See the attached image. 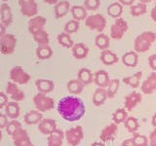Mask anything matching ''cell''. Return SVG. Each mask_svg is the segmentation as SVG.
<instances>
[{
  "mask_svg": "<svg viewBox=\"0 0 156 146\" xmlns=\"http://www.w3.org/2000/svg\"><path fill=\"white\" fill-rule=\"evenodd\" d=\"M57 110L62 118L67 122L79 121L86 113L84 102L74 96H68L61 99L58 102Z\"/></svg>",
  "mask_w": 156,
  "mask_h": 146,
  "instance_id": "1",
  "label": "cell"
},
{
  "mask_svg": "<svg viewBox=\"0 0 156 146\" xmlns=\"http://www.w3.org/2000/svg\"><path fill=\"white\" fill-rule=\"evenodd\" d=\"M156 40V34L152 31H144L136 37L134 49L136 53H146Z\"/></svg>",
  "mask_w": 156,
  "mask_h": 146,
  "instance_id": "2",
  "label": "cell"
},
{
  "mask_svg": "<svg viewBox=\"0 0 156 146\" xmlns=\"http://www.w3.org/2000/svg\"><path fill=\"white\" fill-rule=\"evenodd\" d=\"M33 103L36 110L40 111L41 113L50 111L55 107V101L52 97L48 96L45 94H42V92H38L33 96Z\"/></svg>",
  "mask_w": 156,
  "mask_h": 146,
  "instance_id": "3",
  "label": "cell"
},
{
  "mask_svg": "<svg viewBox=\"0 0 156 146\" xmlns=\"http://www.w3.org/2000/svg\"><path fill=\"white\" fill-rule=\"evenodd\" d=\"M17 47V38L11 33H6L0 38V53L4 56L12 55Z\"/></svg>",
  "mask_w": 156,
  "mask_h": 146,
  "instance_id": "4",
  "label": "cell"
},
{
  "mask_svg": "<svg viewBox=\"0 0 156 146\" xmlns=\"http://www.w3.org/2000/svg\"><path fill=\"white\" fill-rule=\"evenodd\" d=\"M128 23L124 19H115L114 23L110 27V37L114 40H120V39L123 38L124 34L128 31Z\"/></svg>",
  "mask_w": 156,
  "mask_h": 146,
  "instance_id": "5",
  "label": "cell"
},
{
  "mask_svg": "<svg viewBox=\"0 0 156 146\" xmlns=\"http://www.w3.org/2000/svg\"><path fill=\"white\" fill-rule=\"evenodd\" d=\"M65 135L66 142L70 146H78L84 138V131L81 126H76L67 130L65 133Z\"/></svg>",
  "mask_w": 156,
  "mask_h": 146,
  "instance_id": "6",
  "label": "cell"
},
{
  "mask_svg": "<svg viewBox=\"0 0 156 146\" xmlns=\"http://www.w3.org/2000/svg\"><path fill=\"white\" fill-rule=\"evenodd\" d=\"M85 24L92 30L101 32L104 31V29L106 26V19L101 14L91 15V16H88L85 19Z\"/></svg>",
  "mask_w": 156,
  "mask_h": 146,
  "instance_id": "7",
  "label": "cell"
},
{
  "mask_svg": "<svg viewBox=\"0 0 156 146\" xmlns=\"http://www.w3.org/2000/svg\"><path fill=\"white\" fill-rule=\"evenodd\" d=\"M10 79L15 84L26 85L30 80V76L23 70L22 66H14L10 71Z\"/></svg>",
  "mask_w": 156,
  "mask_h": 146,
  "instance_id": "8",
  "label": "cell"
},
{
  "mask_svg": "<svg viewBox=\"0 0 156 146\" xmlns=\"http://www.w3.org/2000/svg\"><path fill=\"white\" fill-rule=\"evenodd\" d=\"M23 16L33 18L38 14V5L35 0H18Z\"/></svg>",
  "mask_w": 156,
  "mask_h": 146,
  "instance_id": "9",
  "label": "cell"
},
{
  "mask_svg": "<svg viewBox=\"0 0 156 146\" xmlns=\"http://www.w3.org/2000/svg\"><path fill=\"white\" fill-rule=\"evenodd\" d=\"M5 94L8 97L12 99V101H23L26 97L24 92L18 87V84H15L13 82H8L6 87H5Z\"/></svg>",
  "mask_w": 156,
  "mask_h": 146,
  "instance_id": "10",
  "label": "cell"
},
{
  "mask_svg": "<svg viewBox=\"0 0 156 146\" xmlns=\"http://www.w3.org/2000/svg\"><path fill=\"white\" fill-rule=\"evenodd\" d=\"M46 22H47V19L42 16H35L33 18H30V19H29L27 23L29 33L34 35V34H36L37 32L43 30L44 27L46 26Z\"/></svg>",
  "mask_w": 156,
  "mask_h": 146,
  "instance_id": "11",
  "label": "cell"
},
{
  "mask_svg": "<svg viewBox=\"0 0 156 146\" xmlns=\"http://www.w3.org/2000/svg\"><path fill=\"white\" fill-rule=\"evenodd\" d=\"M117 131H118V125H116L115 123H110L101 130L100 138L105 143L108 142V141H112L115 139Z\"/></svg>",
  "mask_w": 156,
  "mask_h": 146,
  "instance_id": "12",
  "label": "cell"
},
{
  "mask_svg": "<svg viewBox=\"0 0 156 146\" xmlns=\"http://www.w3.org/2000/svg\"><path fill=\"white\" fill-rule=\"evenodd\" d=\"M141 100H143V96H141L140 92H132L129 96H127L125 97L124 108L127 111H132L140 103Z\"/></svg>",
  "mask_w": 156,
  "mask_h": 146,
  "instance_id": "13",
  "label": "cell"
},
{
  "mask_svg": "<svg viewBox=\"0 0 156 146\" xmlns=\"http://www.w3.org/2000/svg\"><path fill=\"white\" fill-rule=\"evenodd\" d=\"M11 137L13 139V143L15 146H28L31 143L27 131L23 128L17 130Z\"/></svg>",
  "mask_w": 156,
  "mask_h": 146,
  "instance_id": "14",
  "label": "cell"
},
{
  "mask_svg": "<svg viewBox=\"0 0 156 146\" xmlns=\"http://www.w3.org/2000/svg\"><path fill=\"white\" fill-rule=\"evenodd\" d=\"M141 92L144 95H151L156 91V72H152L143 82L140 87Z\"/></svg>",
  "mask_w": 156,
  "mask_h": 146,
  "instance_id": "15",
  "label": "cell"
},
{
  "mask_svg": "<svg viewBox=\"0 0 156 146\" xmlns=\"http://www.w3.org/2000/svg\"><path fill=\"white\" fill-rule=\"evenodd\" d=\"M57 130V123L54 119H43L38 124V130L42 134L49 135Z\"/></svg>",
  "mask_w": 156,
  "mask_h": 146,
  "instance_id": "16",
  "label": "cell"
},
{
  "mask_svg": "<svg viewBox=\"0 0 156 146\" xmlns=\"http://www.w3.org/2000/svg\"><path fill=\"white\" fill-rule=\"evenodd\" d=\"M0 18H1V23L5 27L9 26L13 22L12 9L7 3H3L0 6Z\"/></svg>",
  "mask_w": 156,
  "mask_h": 146,
  "instance_id": "17",
  "label": "cell"
},
{
  "mask_svg": "<svg viewBox=\"0 0 156 146\" xmlns=\"http://www.w3.org/2000/svg\"><path fill=\"white\" fill-rule=\"evenodd\" d=\"M66 138L65 133L62 130L57 129L54 133L48 135L47 145L48 146H62L63 139Z\"/></svg>",
  "mask_w": 156,
  "mask_h": 146,
  "instance_id": "18",
  "label": "cell"
},
{
  "mask_svg": "<svg viewBox=\"0 0 156 146\" xmlns=\"http://www.w3.org/2000/svg\"><path fill=\"white\" fill-rule=\"evenodd\" d=\"M110 78L105 70H99L94 74V83L99 88H107L109 85Z\"/></svg>",
  "mask_w": 156,
  "mask_h": 146,
  "instance_id": "19",
  "label": "cell"
},
{
  "mask_svg": "<svg viewBox=\"0 0 156 146\" xmlns=\"http://www.w3.org/2000/svg\"><path fill=\"white\" fill-rule=\"evenodd\" d=\"M107 99H108V96H107V91L105 88H98V89L95 90L94 94H93L92 102L95 106H101L105 103Z\"/></svg>",
  "mask_w": 156,
  "mask_h": 146,
  "instance_id": "20",
  "label": "cell"
},
{
  "mask_svg": "<svg viewBox=\"0 0 156 146\" xmlns=\"http://www.w3.org/2000/svg\"><path fill=\"white\" fill-rule=\"evenodd\" d=\"M24 123L28 126L31 125H38L43 120V115L40 111L38 110H30L26 113L23 116Z\"/></svg>",
  "mask_w": 156,
  "mask_h": 146,
  "instance_id": "21",
  "label": "cell"
},
{
  "mask_svg": "<svg viewBox=\"0 0 156 146\" xmlns=\"http://www.w3.org/2000/svg\"><path fill=\"white\" fill-rule=\"evenodd\" d=\"M70 4L66 0H62V1L58 2L55 7H54V12H55L56 19H62L66 17L67 13L70 11Z\"/></svg>",
  "mask_w": 156,
  "mask_h": 146,
  "instance_id": "22",
  "label": "cell"
},
{
  "mask_svg": "<svg viewBox=\"0 0 156 146\" xmlns=\"http://www.w3.org/2000/svg\"><path fill=\"white\" fill-rule=\"evenodd\" d=\"M138 61H139V56L138 53L135 51L127 52L122 56V62L127 67H131V68L136 67L138 65Z\"/></svg>",
  "mask_w": 156,
  "mask_h": 146,
  "instance_id": "23",
  "label": "cell"
},
{
  "mask_svg": "<svg viewBox=\"0 0 156 146\" xmlns=\"http://www.w3.org/2000/svg\"><path fill=\"white\" fill-rule=\"evenodd\" d=\"M35 86L39 92H42V94L45 95L53 92L54 88H55L54 82L49 79H37L35 81Z\"/></svg>",
  "mask_w": 156,
  "mask_h": 146,
  "instance_id": "24",
  "label": "cell"
},
{
  "mask_svg": "<svg viewBox=\"0 0 156 146\" xmlns=\"http://www.w3.org/2000/svg\"><path fill=\"white\" fill-rule=\"evenodd\" d=\"M100 58L101 62L104 63L105 65H113L115 64V63L118 62V57H117V55L115 53H113L112 51L110 50H105V51H101V56H100Z\"/></svg>",
  "mask_w": 156,
  "mask_h": 146,
  "instance_id": "25",
  "label": "cell"
},
{
  "mask_svg": "<svg viewBox=\"0 0 156 146\" xmlns=\"http://www.w3.org/2000/svg\"><path fill=\"white\" fill-rule=\"evenodd\" d=\"M72 55L76 60H83L87 57L89 54V48H88L84 43H77L74 44L72 48Z\"/></svg>",
  "mask_w": 156,
  "mask_h": 146,
  "instance_id": "26",
  "label": "cell"
},
{
  "mask_svg": "<svg viewBox=\"0 0 156 146\" xmlns=\"http://www.w3.org/2000/svg\"><path fill=\"white\" fill-rule=\"evenodd\" d=\"M20 105L16 101H9L5 106V114L7 115L8 118L12 120H16L20 116Z\"/></svg>",
  "mask_w": 156,
  "mask_h": 146,
  "instance_id": "27",
  "label": "cell"
},
{
  "mask_svg": "<svg viewBox=\"0 0 156 146\" xmlns=\"http://www.w3.org/2000/svg\"><path fill=\"white\" fill-rule=\"evenodd\" d=\"M70 12L72 14L73 19H75V21H77V22L85 21V19H87V17H88L87 9L84 6H79V5H74V6H71Z\"/></svg>",
  "mask_w": 156,
  "mask_h": 146,
  "instance_id": "28",
  "label": "cell"
},
{
  "mask_svg": "<svg viewBox=\"0 0 156 146\" xmlns=\"http://www.w3.org/2000/svg\"><path fill=\"white\" fill-rule=\"evenodd\" d=\"M77 79L81 81L84 86H87L94 82V74L88 68H81L77 73Z\"/></svg>",
  "mask_w": 156,
  "mask_h": 146,
  "instance_id": "29",
  "label": "cell"
},
{
  "mask_svg": "<svg viewBox=\"0 0 156 146\" xmlns=\"http://www.w3.org/2000/svg\"><path fill=\"white\" fill-rule=\"evenodd\" d=\"M84 85L81 81H79L78 79H72L70 81L67 82V91L69 92V94H71L72 96H77L80 95L81 92L84 90Z\"/></svg>",
  "mask_w": 156,
  "mask_h": 146,
  "instance_id": "30",
  "label": "cell"
},
{
  "mask_svg": "<svg viewBox=\"0 0 156 146\" xmlns=\"http://www.w3.org/2000/svg\"><path fill=\"white\" fill-rule=\"evenodd\" d=\"M141 76H143V71H138L132 76L125 77L123 79V82L126 85H128L131 88H133V89H136V88H139V86H140Z\"/></svg>",
  "mask_w": 156,
  "mask_h": 146,
  "instance_id": "31",
  "label": "cell"
},
{
  "mask_svg": "<svg viewBox=\"0 0 156 146\" xmlns=\"http://www.w3.org/2000/svg\"><path fill=\"white\" fill-rule=\"evenodd\" d=\"M109 43H110V38L104 33L99 34L95 39V45L101 51L107 50L109 47Z\"/></svg>",
  "mask_w": 156,
  "mask_h": 146,
  "instance_id": "32",
  "label": "cell"
},
{
  "mask_svg": "<svg viewBox=\"0 0 156 146\" xmlns=\"http://www.w3.org/2000/svg\"><path fill=\"white\" fill-rule=\"evenodd\" d=\"M35 53H36V57L41 61L48 60V58H50L53 56V50L49 45L38 46Z\"/></svg>",
  "mask_w": 156,
  "mask_h": 146,
  "instance_id": "33",
  "label": "cell"
},
{
  "mask_svg": "<svg viewBox=\"0 0 156 146\" xmlns=\"http://www.w3.org/2000/svg\"><path fill=\"white\" fill-rule=\"evenodd\" d=\"M123 13V6L119 2H113L111 3L108 8H107V14L109 15L111 18L118 19Z\"/></svg>",
  "mask_w": 156,
  "mask_h": 146,
  "instance_id": "34",
  "label": "cell"
},
{
  "mask_svg": "<svg viewBox=\"0 0 156 146\" xmlns=\"http://www.w3.org/2000/svg\"><path fill=\"white\" fill-rule=\"evenodd\" d=\"M58 43L60 44L61 46L65 47L66 49H70L74 46V42L70 37V34H68L66 32H62L58 35Z\"/></svg>",
  "mask_w": 156,
  "mask_h": 146,
  "instance_id": "35",
  "label": "cell"
},
{
  "mask_svg": "<svg viewBox=\"0 0 156 146\" xmlns=\"http://www.w3.org/2000/svg\"><path fill=\"white\" fill-rule=\"evenodd\" d=\"M124 126L130 133L136 134L140 129V122L136 117L129 116L128 118H127V120L124 122Z\"/></svg>",
  "mask_w": 156,
  "mask_h": 146,
  "instance_id": "36",
  "label": "cell"
},
{
  "mask_svg": "<svg viewBox=\"0 0 156 146\" xmlns=\"http://www.w3.org/2000/svg\"><path fill=\"white\" fill-rule=\"evenodd\" d=\"M128 117V111L125 108H118L112 114V120H113V123H115L116 125H119L121 123H124Z\"/></svg>",
  "mask_w": 156,
  "mask_h": 146,
  "instance_id": "37",
  "label": "cell"
},
{
  "mask_svg": "<svg viewBox=\"0 0 156 146\" xmlns=\"http://www.w3.org/2000/svg\"><path fill=\"white\" fill-rule=\"evenodd\" d=\"M32 36H33L34 41L38 44V46L49 45L50 38H49V34H48V32L45 30V29H43V30L37 32L36 34H34V35H32Z\"/></svg>",
  "mask_w": 156,
  "mask_h": 146,
  "instance_id": "38",
  "label": "cell"
},
{
  "mask_svg": "<svg viewBox=\"0 0 156 146\" xmlns=\"http://www.w3.org/2000/svg\"><path fill=\"white\" fill-rule=\"evenodd\" d=\"M120 88V81L119 79H112L109 82V85L107 87V96L108 99H113L115 96L117 95V92H118Z\"/></svg>",
  "mask_w": 156,
  "mask_h": 146,
  "instance_id": "39",
  "label": "cell"
},
{
  "mask_svg": "<svg viewBox=\"0 0 156 146\" xmlns=\"http://www.w3.org/2000/svg\"><path fill=\"white\" fill-rule=\"evenodd\" d=\"M130 12L133 17H140L146 14V12H147V7H146V4H143V3L132 5Z\"/></svg>",
  "mask_w": 156,
  "mask_h": 146,
  "instance_id": "40",
  "label": "cell"
},
{
  "mask_svg": "<svg viewBox=\"0 0 156 146\" xmlns=\"http://www.w3.org/2000/svg\"><path fill=\"white\" fill-rule=\"evenodd\" d=\"M22 128H23V126L21 124V122H19L18 120H11L6 127V133L8 135L12 136L17 130H19Z\"/></svg>",
  "mask_w": 156,
  "mask_h": 146,
  "instance_id": "41",
  "label": "cell"
},
{
  "mask_svg": "<svg viewBox=\"0 0 156 146\" xmlns=\"http://www.w3.org/2000/svg\"><path fill=\"white\" fill-rule=\"evenodd\" d=\"M80 26V23L79 22L75 21V19H70L68 21L66 24H65V32L68 33V34H72V33H75L78 31Z\"/></svg>",
  "mask_w": 156,
  "mask_h": 146,
  "instance_id": "42",
  "label": "cell"
},
{
  "mask_svg": "<svg viewBox=\"0 0 156 146\" xmlns=\"http://www.w3.org/2000/svg\"><path fill=\"white\" fill-rule=\"evenodd\" d=\"M133 141L136 146H148L149 145V140L147 136L144 134H140L138 133L134 134V136L132 137Z\"/></svg>",
  "mask_w": 156,
  "mask_h": 146,
  "instance_id": "43",
  "label": "cell"
},
{
  "mask_svg": "<svg viewBox=\"0 0 156 146\" xmlns=\"http://www.w3.org/2000/svg\"><path fill=\"white\" fill-rule=\"evenodd\" d=\"M100 4V0H85L84 7L87 9V11H96V10L99 9Z\"/></svg>",
  "mask_w": 156,
  "mask_h": 146,
  "instance_id": "44",
  "label": "cell"
},
{
  "mask_svg": "<svg viewBox=\"0 0 156 146\" xmlns=\"http://www.w3.org/2000/svg\"><path fill=\"white\" fill-rule=\"evenodd\" d=\"M8 117L6 114L0 113V130L6 129V127L8 125Z\"/></svg>",
  "mask_w": 156,
  "mask_h": 146,
  "instance_id": "45",
  "label": "cell"
},
{
  "mask_svg": "<svg viewBox=\"0 0 156 146\" xmlns=\"http://www.w3.org/2000/svg\"><path fill=\"white\" fill-rule=\"evenodd\" d=\"M8 102V96L5 92H0V109L5 108V106H6Z\"/></svg>",
  "mask_w": 156,
  "mask_h": 146,
  "instance_id": "46",
  "label": "cell"
},
{
  "mask_svg": "<svg viewBox=\"0 0 156 146\" xmlns=\"http://www.w3.org/2000/svg\"><path fill=\"white\" fill-rule=\"evenodd\" d=\"M148 65L154 72H156V54H153L148 57Z\"/></svg>",
  "mask_w": 156,
  "mask_h": 146,
  "instance_id": "47",
  "label": "cell"
},
{
  "mask_svg": "<svg viewBox=\"0 0 156 146\" xmlns=\"http://www.w3.org/2000/svg\"><path fill=\"white\" fill-rule=\"evenodd\" d=\"M148 140L150 146H156V128L150 133L148 136Z\"/></svg>",
  "mask_w": 156,
  "mask_h": 146,
  "instance_id": "48",
  "label": "cell"
},
{
  "mask_svg": "<svg viewBox=\"0 0 156 146\" xmlns=\"http://www.w3.org/2000/svg\"><path fill=\"white\" fill-rule=\"evenodd\" d=\"M121 146H136V145L135 144L133 139H132V138H128V139H125L123 142L121 143Z\"/></svg>",
  "mask_w": 156,
  "mask_h": 146,
  "instance_id": "49",
  "label": "cell"
},
{
  "mask_svg": "<svg viewBox=\"0 0 156 146\" xmlns=\"http://www.w3.org/2000/svg\"><path fill=\"white\" fill-rule=\"evenodd\" d=\"M119 3H121L122 5H126V6H132L134 4L135 0H119Z\"/></svg>",
  "mask_w": 156,
  "mask_h": 146,
  "instance_id": "50",
  "label": "cell"
},
{
  "mask_svg": "<svg viewBox=\"0 0 156 146\" xmlns=\"http://www.w3.org/2000/svg\"><path fill=\"white\" fill-rule=\"evenodd\" d=\"M150 17L156 23V3H155L154 7L152 8V10H151V12H150Z\"/></svg>",
  "mask_w": 156,
  "mask_h": 146,
  "instance_id": "51",
  "label": "cell"
},
{
  "mask_svg": "<svg viewBox=\"0 0 156 146\" xmlns=\"http://www.w3.org/2000/svg\"><path fill=\"white\" fill-rule=\"evenodd\" d=\"M4 34H6V27H5L3 24L0 23V38H1Z\"/></svg>",
  "mask_w": 156,
  "mask_h": 146,
  "instance_id": "52",
  "label": "cell"
},
{
  "mask_svg": "<svg viewBox=\"0 0 156 146\" xmlns=\"http://www.w3.org/2000/svg\"><path fill=\"white\" fill-rule=\"evenodd\" d=\"M43 1L47 4H50V5H56L58 2V0H43Z\"/></svg>",
  "mask_w": 156,
  "mask_h": 146,
  "instance_id": "53",
  "label": "cell"
},
{
  "mask_svg": "<svg viewBox=\"0 0 156 146\" xmlns=\"http://www.w3.org/2000/svg\"><path fill=\"white\" fill-rule=\"evenodd\" d=\"M151 125L154 127V129L156 128V113L152 116V119H151Z\"/></svg>",
  "mask_w": 156,
  "mask_h": 146,
  "instance_id": "54",
  "label": "cell"
},
{
  "mask_svg": "<svg viewBox=\"0 0 156 146\" xmlns=\"http://www.w3.org/2000/svg\"><path fill=\"white\" fill-rule=\"evenodd\" d=\"M92 146H105V142H94L92 144Z\"/></svg>",
  "mask_w": 156,
  "mask_h": 146,
  "instance_id": "55",
  "label": "cell"
},
{
  "mask_svg": "<svg viewBox=\"0 0 156 146\" xmlns=\"http://www.w3.org/2000/svg\"><path fill=\"white\" fill-rule=\"evenodd\" d=\"M140 3H143V4H147V3H150L154 1V0H139Z\"/></svg>",
  "mask_w": 156,
  "mask_h": 146,
  "instance_id": "56",
  "label": "cell"
},
{
  "mask_svg": "<svg viewBox=\"0 0 156 146\" xmlns=\"http://www.w3.org/2000/svg\"><path fill=\"white\" fill-rule=\"evenodd\" d=\"M2 137H3V134H2V130H0V142H1V140H2Z\"/></svg>",
  "mask_w": 156,
  "mask_h": 146,
  "instance_id": "57",
  "label": "cell"
},
{
  "mask_svg": "<svg viewBox=\"0 0 156 146\" xmlns=\"http://www.w3.org/2000/svg\"><path fill=\"white\" fill-rule=\"evenodd\" d=\"M28 146H35V145H34V144H33V143H32V142H31V143H30V144H29V145H28Z\"/></svg>",
  "mask_w": 156,
  "mask_h": 146,
  "instance_id": "58",
  "label": "cell"
},
{
  "mask_svg": "<svg viewBox=\"0 0 156 146\" xmlns=\"http://www.w3.org/2000/svg\"><path fill=\"white\" fill-rule=\"evenodd\" d=\"M2 1H8V0H2Z\"/></svg>",
  "mask_w": 156,
  "mask_h": 146,
  "instance_id": "59",
  "label": "cell"
}]
</instances>
